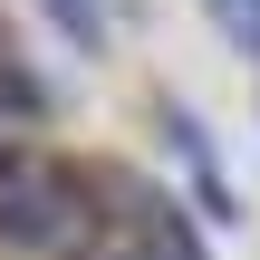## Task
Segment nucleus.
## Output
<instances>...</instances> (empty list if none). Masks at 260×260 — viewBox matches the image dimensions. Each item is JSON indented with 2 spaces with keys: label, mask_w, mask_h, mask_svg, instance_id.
Returning <instances> with one entry per match:
<instances>
[{
  "label": "nucleus",
  "mask_w": 260,
  "mask_h": 260,
  "mask_svg": "<svg viewBox=\"0 0 260 260\" xmlns=\"http://www.w3.org/2000/svg\"><path fill=\"white\" fill-rule=\"evenodd\" d=\"M232 10H251V0H232Z\"/></svg>",
  "instance_id": "20e7f679"
},
{
  "label": "nucleus",
  "mask_w": 260,
  "mask_h": 260,
  "mask_svg": "<svg viewBox=\"0 0 260 260\" xmlns=\"http://www.w3.org/2000/svg\"><path fill=\"white\" fill-rule=\"evenodd\" d=\"M87 232H96V193L68 164H48V154L0 145V241L10 251H39V260H77Z\"/></svg>",
  "instance_id": "f257e3e1"
},
{
  "label": "nucleus",
  "mask_w": 260,
  "mask_h": 260,
  "mask_svg": "<svg viewBox=\"0 0 260 260\" xmlns=\"http://www.w3.org/2000/svg\"><path fill=\"white\" fill-rule=\"evenodd\" d=\"M164 135L183 145V174H193V203H203L212 222H232V183H222V164H212V135H203L193 116H164Z\"/></svg>",
  "instance_id": "7ed1b4c3"
},
{
  "label": "nucleus",
  "mask_w": 260,
  "mask_h": 260,
  "mask_svg": "<svg viewBox=\"0 0 260 260\" xmlns=\"http://www.w3.org/2000/svg\"><path fill=\"white\" fill-rule=\"evenodd\" d=\"M116 183V232L135 241V260H203V241H193V222L164 203V193H145L135 174H106Z\"/></svg>",
  "instance_id": "f03ea898"
}]
</instances>
